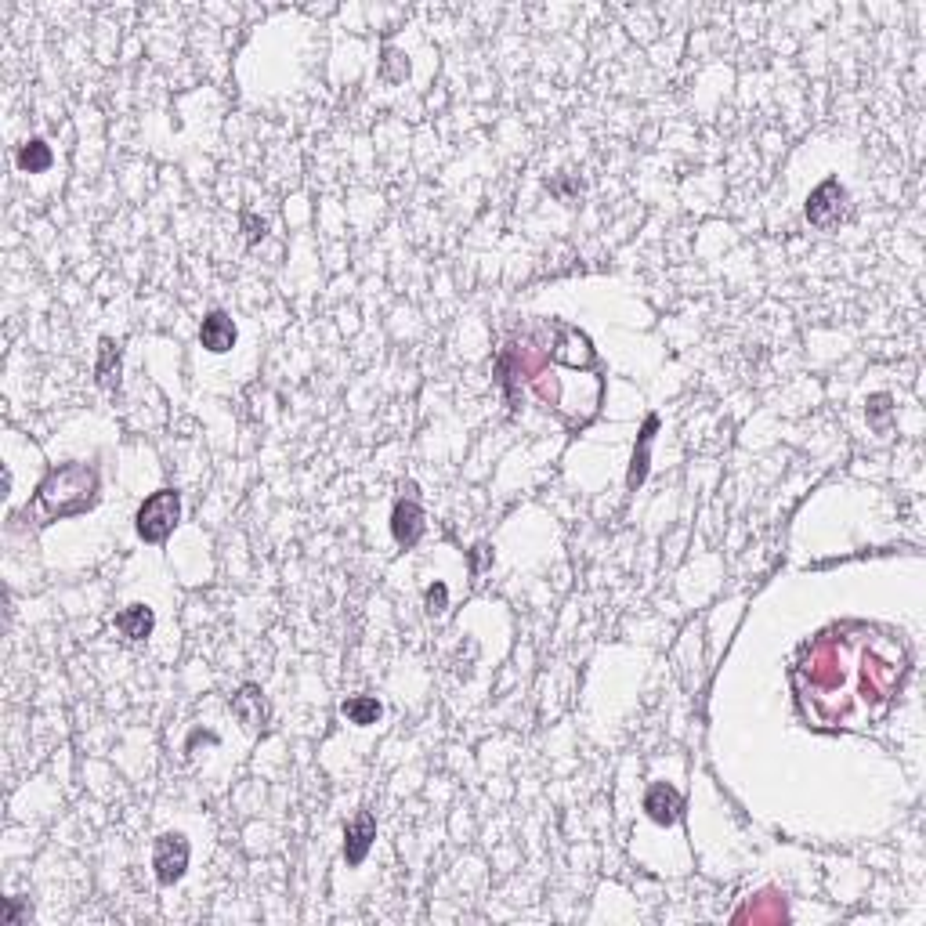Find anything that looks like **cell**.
<instances>
[{
    "label": "cell",
    "mask_w": 926,
    "mask_h": 926,
    "mask_svg": "<svg viewBox=\"0 0 926 926\" xmlns=\"http://www.w3.org/2000/svg\"><path fill=\"white\" fill-rule=\"evenodd\" d=\"M782 923L785 919V901L778 898L775 890H767V894H760V898L753 901V905H746L742 912H735V923Z\"/></svg>",
    "instance_id": "7c38bea8"
},
{
    "label": "cell",
    "mask_w": 926,
    "mask_h": 926,
    "mask_svg": "<svg viewBox=\"0 0 926 926\" xmlns=\"http://www.w3.org/2000/svg\"><path fill=\"white\" fill-rule=\"evenodd\" d=\"M95 377H98V384H105V388H113V380L120 377V348H116L113 341H102V348H98Z\"/></svg>",
    "instance_id": "2e32d148"
},
{
    "label": "cell",
    "mask_w": 926,
    "mask_h": 926,
    "mask_svg": "<svg viewBox=\"0 0 926 926\" xmlns=\"http://www.w3.org/2000/svg\"><path fill=\"white\" fill-rule=\"evenodd\" d=\"M908 662V644L898 634L869 623H836L796 655V706L818 731H865L890 713Z\"/></svg>",
    "instance_id": "6da1fadb"
},
{
    "label": "cell",
    "mask_w": 926,
    "mask_h": 926,
    "mask_svg": "<svg viewBox=\"0 0 926 926\" xmlns=\"http://www.w3.org/2000/svg\"><path fill=\"white\" fill-rule=\"evenodd\" d=\"M500 380L507 391L514 380L568 424H586L601 402V373L590 337L568 322H539L507 344L500 359Z\"/></svg>",
    "instance_id": "7a4b0ae2"
},
{
    "label": "cell",
    "mask_w": 926,
    "mask_h": 926,
    "mask_svg": "<svg viewBox=\"0 0 926 926\" xmlns=\"http://www.w3.org/2000/svg\"><path fill=\"white\" fill-rule=\"evenodd\" d=\"M445 597H449V594H445V586H442V583L431 586V590H427V612H442V608H445Z\"/></svg>",
    "instance_id": "ac0fdd59"
},
{
    "label": "cell",
    "mask_w": 926,
    "mask_h": 926,
    "mask_svg": "<svg viewBox=\"0 0 926 926\" xmlns=\"http://www.w3.org/2000/svg\"><path fill=\"white\" fill-rule=\"evenodd\" d=\"M341 713L351 724H362V728H366V724H377L380 720V702L373 699V695H355V699L344 702Z\"/></svg>",
    "instance_id": "9a60e30c"
},
{
    "label": "cell",
    "mask_w": 926,
    "mask_h": 926,
    "mask_svg": "<svg viewBox=\"0 0 926 926\" xmlns=\"http://www.w3.org/2000/svg\"><path fill=\"white\" fill-rule=\"evenodd\" d=\"M843 214H847V192H843V185L836 178L822 181L811 192V199H807V221L818 228H832Z\"/></svg>",
    "instance_id": "8992f818"
},
{
    "label": "cell",
    "mask_w": 926,
    "mask_h": 926,
    "mask_svg": "<svg viewBox=\"0 0 926 926\" xmlns=\"http://www.w3.org/2000/svg\"><path fill=\"white\" fill-rule=\"evenodd\" d=\"M51 160H55V152H51L48 142H40V138H33V142H26L19 149V167H22V171H29V174L48 171Z\"/></svg>",
    "instance_id": "5bb4252c"
},
{
    "label": "cell",
    "mask_w": 926,
    "mask_h": 926,
    "mask_svg": "<svg viewBox=\"0 0 926 926\" xmlns=\"http://www.w3.org/2000/svg\"><path fill=\"white\" fill-rule=\"evenodd\" d=\"M644 811H648V818H652V822L673 825L677 818H681L684 800H681V793H677L673 785L659 782V785H652V789H648V796H644Z\"/></svg>",
    "instance_id": "ba28073f"
},
{
    "label": "cell",
    "mask_w": 926,
    "mask_h": 926,
    "mask_svg": "<svg viewBox=\"0 0 926 926\" xmlns=\"http://www.w3.org/2000/svg\"><path fill=\"white\" fill-rule=\"evenodd\" d=\"M373 840H377V822H373V814L369 811L355 814V822L344 829V858H348V865H362L369 847H373Z\"/></svg>",
    "instance_id": "52a82bcc"
},
{
    "label": "cell",
    "mask_w": 926,
    "mask_h": 926,
    "mask_svg": "<svg viewBox=\"0 0 926 926\" xmlns=\"http://www.w3.org/2000/svg\"><path fill=\"white\" fill-rule=\"evenodd\" d=\"M95 500H98V471L91 463L55 467L37 489V507L48 521L76 518V514L91 511Z\"/></svg>",
    "instance_id": "3957f363"
},
{
    "label": "cell",
    "mask_w": 926,
    "mask_h": 926,
    "mask_svg": "<svg viewBox=\"0 0 926 926\" xmlns=\"http://www.w3.org/2000/svg\"><path fill=\"white\" fill-rule=\"evenodd\" d=\"M655 427H659V416H648V424H644L641 431V449L634 453V471H630V489H637V485L644 482V474H648V445H652L655 438Z\"/></svg>",
    "instance_id": "e0dca14e"
},
{
    "label": "cell",
    "mask_w": 926,
    "mask_h": 926,
    "mask_svg": "<svg viewBox=\"0 0 926 926\" xmlns=\"http://www.w3.org/2000/svg\"><path fill=\"white\" fill-rule=\"evenodd\" d=\"M178 518H181V496L174 489H160V492H152L149 500L138 507L134 525H138V536H142L145 543H163V539L174 532Z\"/></svg>",
    "instance_id": "277c9868"
},
{
    "label": "cell",
    "mask_w": 926,
    "mask_h": 926,
    "mask_svg": "<svg viewBox=\"0 0 926 926\" xmlns=\"http://www.w3.org/2000/svg\"><path fill=\"white\" fill-rule=\"evenodd\" d=\"M199 344L207 351H214V355H221V351H228L236 344V322L228 319V312H210L207 319H203V326H199Z\"/></svg>",
    "instance_id": "8fae6325"
},
{
    "label": "cell",
    "mask_w": 926,
    "mask_h": 926,
    "mask_svg": "<svg viewBox=\"0 0 926 926\" xmlns=\"http://www.w3.org/2000/svg\"><path fill=\"white\" fill-rule=\"evenodd\" d=\"M391 532H395V539L402 543V547H416V539L424 536V511H420V503H416L413 496L395 503Z\"/></svg>",
    "instance_id": "9c48e42d"
},
{
    "label": "cell",
    "mask_w": 926,
    "mask_h": 926,
    "mask_svg": "<svg viewBox=\"0 0 926 926\" xmlns=\"http://www.w3.org/2000/svg\"><path fill=\"white\" fill-rule=\"evenodd\" d=\"M152 869H156V879H160L163 887L178 883L185 876V869H189V843H185V836L163 832L160 840H156V847H152Z\"/></svg>",
    "instance_id": "5b68a950"
},
{
    "label": "cell",
    "mask_w": 926,
    "mask_h": 926,
    "mask_svg": "<svg viewBox=\"0 0 926 926\" xmlns=\"http://www.w3.org/2000/svg\"><path fill=\"white\" fill-rule=\"evenodd\" d=\"M152 626H156V615L145 605H131L116 615V630H120L127 641H145V637L152 634Z\"/></svg>",
    "instance_id": "4fadbf2b"
},
{
    "label": "cell",
    "mask_w": 926,
    "mask_h": 926,
    "mask_svg": "<svg viewBox=\"0 0 926 926\" xmlns=\"http://www.w3.org/2000/svg\"><path fill=\"white\" fill-rule=\"evenodd\" d=\"M232 713H236V717L243 720L250 731L265 728V724H268V706H265V695H261V688H257V684H243V688L232 695Z\"/></svg>",
    "instance_id": "30bf717a"
}]
</instances>
